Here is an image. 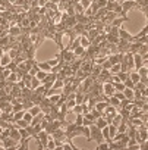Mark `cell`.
<instances>
[{"label":"cell","mask_w":148,"mask_h":150,"mask_svg":"<svg viewBox=\"0 0 148 150\" xmlns=\"http://www.w3.org/2000/svg\"><path fill=\"white\" fill-rule=\"evenodd\" d=\"M24 112H25V110L13 112V122H15V121H18V119H22V118H24Z\"/></svg>","instance_id":"4316f807"},{"label":"cell","mask_w":148,"mask_h":150,"mask_svg":"<svg viewBox=\"0 0 148 150\" xmlns=\"http://www.w3.org/2000/svg\"><path fill=\"white\" fill-rule=\"evenodd\" d=\"M11 62H12V57H11V54H9L8 52H5L2 56H0V66L5 68V66H8Z\"/></svg>","instance_id":"5b68a950"},{"label":"cell","mask_w":148,"mask_h":150,"mask_svg":"<svg viewBox=\"0 0 148 150\" xmlns=\"http://www.w3.org/2000/svg\"><path fill=\"white\" fill-rule=\"evenodd\" d=\"M63 86H65V80L62 77H57L54 80V83H53V88H56V90H62Z\"/></svg>","instance_id":"7c38bea8"},{"label":"cell","mask_w":148,"mask_h":150,"mask_svg":"<svg viewBox=\"0 0 148 150\" xmlns=\"http://www.w3.org/2000/svg\"><path fill=\"white\" fill-rule=\"evenodd\" d=\"M38 63V68L40 69H43V71H46V72H51V66L48 65V62L46 60V62H37Z\"/></svg>","instance_id":"d6986e66"},{"label":"cell","mask_w":148,"mask_h":150,"mask_svg":"<svg viewBox=\"0 0 148 150\" xmlns=\"http://www.w3.org/2000/svg\"><path fill=\"white\" fill-rule=\"evenodd\" d=\"M79 44H81L82 47H85V49H88V47L91 46V40L87 37V34H84V35H79Z\"/></svg>","instance_id":"8fae6325"},{"label":"cell","mask_w":148,"mask_h":150,"mask_svg":"<svg viewBox=\"0 0 148 150\" xmlns=\"http://www.w3.org/2000/svg\"><path fill=\"white\" fill-rule=\"evenodd\" d=\"M97 149H98V150H107V149H110V147H109V143L103 140V141L97 143Z\"/></svg>","instance_id":"484cf974"},{"label":"cell","mask_w":148,"mask_h":150,"mask_svg":"<svg viewBox=\"0 0 148 150\" xmlns=\"http://www.w3.org/2000/svg\"><path fill=\"white\" fill-rule=\"evenodd\" d=\"M37 6L38 8H46L47 6V0H37Z\"/></svg>","instance_id":"836d02e7"},{"label":"cell","mask_w":148,"mask_h":150,"mask_svg":"<svg viewBox=\"0 0 148 150\" xmlns=\"http://www.w3.org/2000/svg\"><path fill=\"white\" fill-rule=\"evenodd\" d=\"M94 122L91 121V119H88V118H85L84 116V121H82V127H91Z\"/></svg>","instance_id":"4dcf8cb0"},{"label":"cell","mask_w":148,"mask_h":150,"mask_svg":"<svg viewBox=\"0 0 148 150\" xmlns=\"http://www.w3.org/2000/svg\"><path fill=\"white\" fill-rule=\"evenodd\" d=\"M94 124H95V127H97V128H100V129H103L104 127H107V125H109L107 119H106L103 115H101V116H98V118L95 119V122H94Z\"/></svg>","instance_id":"52a82bcc"},{"label":"cell","mask_w":148,"mask_h":150,"mask_svg":"<svg viewBox=\"0 0 148 150\" xmlns=\"http://www.w3.org/2000/svg\"><path fill=\"white\" fill-rule=\"evenodd\" d=\"M8 3H9L11 6H13V5L16 3V0H8Z\"/></svg>","instance_id":"e575fe53"},{"label":"cell","mask_w":148,"mask_h":150,"mask_svg":"<svg viewBox=\"0 0 148 150\" xmlns=\"http://www.w3.org/2000/svg\"><path fill=\"white\" fill-rule=\"evenodd\" d=\"M126 21V16H117L116 19H113L112 22H110V25L112 27H117V28H122V25H123V22Z\"/></svg>","instance_id":"9c48e42d"},{"label":"cell","mask_w":148,"mask_h":150,"mask_svg":"<svg viewBox=\"0 0 148 150\" xmlns=\"http://www.w3.org/2000/svg\"><path fill=\"white\" fill-rule=\"evenodd\" d=\"M82 121H84V115H82V113H79V115H76V119H75V124H76V125H82Z\"/></svg>","instance_id":"f546056e"},{"label":"cell","mask_w":148,"mask_h":150,"mask_svg":"<svg viewBox=\"0 0 148 150\" xmlns=\"http://www.w3.org/2000/svg\"><path fill=\"white\" fill-rule=\"evenodd\" d=\"M144 65V59L139 53H133V69H138Z\"/></svg>","instance_id":"8992f818"},{"label":"cell","mask_w":148,"mask_h":150,"mask_svg":"<svg viewBox=\"0 0 148 150\" xmlns=\"http://www.w3.org/2000/svg\"><path fill=\"white\" fill-rule=\"evenodd\" d=\"M107 102H109V105H112V106H116L117 109L120 108V100L113 94V96H110V97H107Z\"/></svg>","instance_id":"9a60e30c"},{"label":"cell","mask_w":148,"mask_h":150,"mask_svg":"<svg viewBox=\"0 0 148 150\" xmlns=\"http://www.w3.org/2000/svg\"><path fill=\"white\" fill-rule=\"evenodd\" d=\"M73 54H75L78 59H84V56L87 54V49L79 44V46H76L75 49H73Z\"/></svg>","instance_id":"277c9868"},{"label":"cell","mask_w":148,"mask_h":150,"mask_svg":"<svg viewBox=\"0 0 148 150\" xmlns=\"http://www.w3.org/2000/svg\"><path fill=\"white\" fill-rule=\"evenodd\" d=\"M123 94H125V99H128V100H133V97H135V90L126 87V88L123 90Z\"/></svg>","instance_id":"4fadbf2b"},{"label":"cell","mask_w":148,"mask_h":150,"mask_svg":"<svg viewBox=\"0 0 148 150\" xmlns=\"http://www.w3.org/2000/svg\"><path fill=\"white\" fill-rule=\"evenodd\" d=\"M47 74H48V72H46V71L40 69V71L37 72V75H35V78H38V80H40V81L43 83V81L46 80V77H47Z\"/></svg>","instance_id":"7402d4cb"},{"label":"cell","mask_w":148,"mask_h":150,"mask_svg":"<svg viewBox=\"0 0 148 150\" xmlns=\"http://www.w3.org/2000/svg\"><path fill=\"white\" fill-rule=\"evenodd\" d=\"M132 34L130 33H128L126 30H123V28H120L119 30V38L120 40H128V41H132Z\"/></svg>","instance_id":"ba28073f"},{"label":"cell","mask_w":148,"mask_h":150,"mask_svg":"<svg viewBox=\"0 0 148 150\" xmlns=\"http://www.w3.org/2000/svg\"><path fill=\"white\" fill-rule=\"evenodd\" d=\"M38 71H40V68H38V63L35 62V63H34V65H32V66L29 68L28 74L31 75V77H35V75H37V72H38Z\"/></svg>","instance_id":"44dd1931"},{"label":"cell","mask_w":148,"mask_h":150,"mask_svg":"<svg viewBox=\"0 0 148 150\" xmlns=\"http://www.w3.org/2000/svg\"><path fill=\"white\" fill-rule=\"evenodd\" d=\"M125 88H126V86H125L123 81H117V83H114V90H116V91H123Z\"/></svg>","instance_id":"d4e9b609"},{"label":"cell","mask_w":148,"mask_h":150,"mask_svg":"<svg viewBox=\"0 0 148 150\" xmlns=\"http://www.w3.org/2000/svg\"><path fill=\"white\" fill-rule=\"evenodd\" d=\"M2 112H3V110H2V108H0V115H2Z\"/></svg>","instance_id":"8d00e7d4"},{"label":"cell","mask_w":148,"mask_h":150,"mask_svg":"<svg viewBox=\"0 0 148 150\" xmlns=\"http://www.w3.org/2000/svg\"><path fill=\"white\" fill-rule=\"evenodd\" d=\"M21 34H22V27L19 24H15V25H11L9 27V35L11 37L18 38V37H21Z\"/></svg>","instance_id":"7a4b0ae2"},{"label":"cell","mask_w":148,"mask_h":150,"mask_svg":"<svg viewBox=\"0 0 148 150\" xmlns=\"http://www.w3.org/2000/svg\"><path fill=\"white\" fill-rule=\"evenodd\" d=\"M28 112L32 115V116H35V115H38V113H41V106L40 105H34V106H31L29 109H28Z\"/></svg>","instance_id":"e0dca14e"},{"label":"cell","mask_w":148,"mask_h":150,"mask_svg":"<svg viewBox=\"0 0 148 150\" xmlns=\"http://www.w3.org/2000/svg\"><path fill=\"white\" fill-rule=\"evenodd\" d=\"M129 78L133 81V84H136V83L141 81V75H139L138 71H130V72H129Z\"/></svg>","instance_id":"5bb4252c"},{"label":"cell","mask_w":148,"mask_h":150,"mask_svg":"<svg viewBox=\"0 0 148 150\" xmlns=\"http://www.w3.org/2000/svg\"><path fill=\"white\" fill-rule=\"evenodd\" d=\"M79 3L82 5V8H84V9H87V8H90V6H91L93 0H79Z\"/></svg>","instance_id":"f1b7e54d"},{"label":"cell","mask_w":148,"mask_h":150,"mask_svg":"<svg viewBox=\"0 0 148 150\" xmlns=\"http://www.w3.org/2000/svg\"><path fill=\"white\" fill-rule=\"evenodd\" d=\"M13 125H15L16 128H27L29 124H28V122H27V121L22 118V119H18V121H15V122H13Z\"/></svg>","instance_id":"ffe728a7"},{"label":"cell","mask_w":148,"mask_h":150,"mask_svg":"<svg viewBox=\"0 0 148 150\" xmlns=\"http://www.w3.org/2000/svg\"><path fill=\"white\" fill-rule=\"evenodd\" d=\"M114 96L122 102V100H125V94H123V91H114Z\"/></svg>","instance_id":"d6a6232c"},{"label":"cell","mask_w":148,"mask_h":150,"mask_svg":"<svg viewBox=\"0 0 148 150\" xmlns=\"http://www.w3.org/2000/svg\"><path fill=\"white\" fill-rule=\"evenodd\" d=\"M101 90H103V94L106 96V97H110V96H113L114 94V84L112 83V81H104L103 83V86H101Z\"/></svg>","instance_id":"6da1fadb"},{"label":"cell","mask_w":148,"mask_h":150,"mask_svg":"<svg viewBox=\"0 0 148 150\" xmlns=\"http://www.w3.org/2000/svg\"><path fill=\"white\" fill-rule=\"evenodd\" d=\"M43 83L38 80V78H35V77H32V80H31V90H35L37 87H40Z\"/></svg>","instance_id":"603a6c76"},{"label":"cell","mask_w":148,"mask_h":150,"mask_svg":"<svg viewBox=\"0 0 148 150\" xmlns=\"http://www.w3.org/2000/svg\"><path fill=\"white\" fill-rule=\"evenodd\" d=\"M136 71L139 72V75H141V78H145L147 75H148V68H147V66H144V65H142L141 68H138Z\"/></svg>","instance_id":"cb8c5ba5"},{"label":"cell","mask_w":148,"mask_h":150,"mask_svg":"<svg viewBox=\"0 0 148 150\" xmlns=\"http://www.w3.org/2000/svg\"><path fill=\"white\" fill-rule=\"evenodd\" d=\"M109 71H110L112 75H117V74L122 71V63H114V65H112V68H110Z\"/></svg>","instance_id":"2e32d148"},{"label":"cell","mask_w":148,"mask_h":150,"mask_svg":"<svg viewBox=\"0 0 148 150\" xmlns=\"http://www.w3.org/2000/svg\"><path fill=\"white\" fill-rule=\"evenodd\" d=\"M123 83H125V86H126V87H129V88H133V87H135V84H133V81H132L130 78H128V80H125Z\"/></svg>","instance_id":"1f68e13d"},{"label":"cell","mask_w":148,"mask_h":150,"mask_svg":"<svg viewBox=\"0 0 148 150\" xmlns=\"http://www.w3.org/2000/svg\"><path fill=\"white\" fill-rule=\"evenodd\" d=\"M2 31H3V27H2V25H0V34H2Z\"/></svg>","instance_id":"d590c367"},{"label":"cell","mask_w":148,"mask_h":150,"mask_svg":"<svg viewBox=\"0 0 148 150\" xmlns=\"http://www.w3.org/2000/svg\"><path fill=\"white\" fill-rule=\"evenodd\" d=\"M21 78H22V77H21V75H19L18 72H12V74L9 75V77H8V80H6V81H8V83H11V84H16Z\"/></svg>","instance_id":"30bf717a"},{"label":"cell","mask_w":148,"mask_h":150,"mask_svg":"<svg viewBox=\"0 0 148 150\" xmlns=\"http://www.w3.org/2000/svg\"><path fill=\"white\" fill-rule=\"evenodd\" d=\"M47 2H53V0H47Z\"/></svg>","instance_id":"74e56055"},{"label":"cell","mask_w":148,"mask_h":150,"mask_svg":"<svg viewBox=\"0 0 148 150\" xmlns=\"http://www.w3.org/2000/svg\"><path fill=\"white\" fill-rule=\"evenodd\" d=\"M32 118H34V116H32V115H31V113H29L28 110H25V112H24V119H25V121H27L28 124H31Z\"/></svg>","instance_id":"83f0119b"},{"label":"cell","mask_w":148,"mask_h":150,"mask_svg":"<svg viewBox=\"0 0 148 150\" xmlns=\"http://www.w3.org/2000/svg\"><path fill=\"white\" fill-rule=\"evenodd\" d=\"M122 121H123V115H122V113H116V115L112 118V124L116 125V127H119Z\"/></svg>","instance_id":"ac0fdd59"},{"label":"cell","mask_w":148,"mask_h":150,"mask_svg":"<svg viewBox=\"0 0 148 150\" xmlns=\"http://www.w3.org/2000/svg\"><path fill=\"white\" fill-rule=\"evenodd\" d=\"M135 6H136L135 2H129V0H122V2H120V8H122V11H123L125 15H126L128 11H130V9L135 8Z\"/></svg>","instance_id":"3957f363"}]
</instances>
